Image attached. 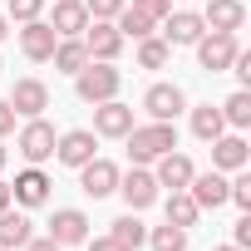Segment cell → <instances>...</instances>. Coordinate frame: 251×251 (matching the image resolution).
I'll return each mask as SVG.
<instances>
[{"mask_svg": "<svg viewBox=\"0 0 251 251\" xmlns=\"http://www.w3.org/2000/svg\"><path fill=\"white\" fill-rule=\"evenodd\" d=\"M0 69H5V64H0Z\"/></svg>", "mask_w": 251, "mask_h": 251, "instance_id": "60d3db41", "label": "cell"}, {"mask_svg": "<svg viewBox=\"0 0 251 251\" xmlns=\"http://www.w3.org/2000/svg\"><path fill=\"white\" fill-rule=\"evenodd\" d=\"M148 246H153V251H187V231L173 226V222H163V226L148 231Z\"/></svg>", "mask_w": 251, "mask_h": 251, "instance_id": "f1b7e54d", "label": "cell"}, {"mask_svg": "<svg viewBox=\"0 0 251 251\" xmlns=\"http://www.w3.org/2000/svg\"><path fill=\"white\" fill-rule=\"evenodd\" d=\"M30 236H35V222L25 212H10V207L0 212V246H5V251H20Z\"/></svg>", "mask_w": 251, "mask_h": 251, "instance_id": "44dd1931", "label": "cell"}, {"mask_svg": "<svg viewBox=\"0 0 251 251\" xmlns=\"http://www.w3.org/2000/svg\"><path fill=\"white\" fill-rule=\"evenodd\" d=\"M187 192H192V202L202 207V212H217L222 202H226V173H192V182H187Z\"/></svg>", "mask_w": 251, "mask_h": 251, "instance_id": "2e32d148", "label": "cell"}, {"mask_svg": "<svg viewBox=\"0 0 251 251\" xmlns=\"http://www.w3.org/2000/svg\"><path fill=\"white\" fill-rule=\"evenodd\" d=\"M163 212H168V222H173V226H182V231H192V226H197V217H202V207L192 202V192H187V187H182V192H168Z\"/></svg>", "mask_w": 251, "mask_h": 251, "instance_id": "7402d4cb", "label": "cell"}, {"mask_svg": "<svg viewBox=\"0 0 251 251\" xmlns=\"http://www.w3.org/2000/svg\"><path fill=\"white\" fill-rule=\"evenodd\" d=\"M173 59V45L163 40V35H148V40H138V64L143 69H163Z\"/></svg>", "mask_w": 251, "mask_h": 251, "instance_id": "83f0119b", "label": "cell"}, {"mask_svg": "<svg viewBox=\"0 0 251 251\" xmlns=\"http://www.w3.org/2000/svg\"><path fill=\"white\" fill-rule=\"evenodd\" d=\"M10 108H15V118H40V113L50 108V89H45V79H15V89H10Z\"/></svg>", "mask_w": 251, "mask_h": 251, "instance_id": "8fae6325", "label": "cell"}, {"mask_svg": "<svg viewBox=\"0 0 251 251\" xmlns=\"http://www.w3.org/2000/svg\"><path fill=\"white\" fill-rule=\"evenodd\" d=\"M236 50H241V40H236V35H222V30H207V35L197 40V64H202L207 74H222V69H231Z\"/></svg>", "mask_w": 251, "mask_h": 251, "instance_id": "5b68a950", "label": "cell"}, {"mask_svg": "<svg viewBox=\"0 0 251 251\" xmlns=\"http://www.w3.org/2000/svg\"><path fill=\"white\" fill-rule=\"evenodd\" d=\"M84 246H89V251H128L123 241H113V236H89Z\"/></svg>", "mask_w": 251, "mask_h": 251, "instance_id": "e575fe53", "label": "cell"}, {"mask_svg": "<svg viewBox=\"0 0 251 251\" xmlns=\"http://www.w3.org/2000/svg\"><path fill=\"white\" fill-rule=\"evenodd\" d=\"M54 158H59L64 168H84L89 158H99V133H94V128H69V133H59V138H54Z\"/></svg>", "mask_w": 251, "mask_h": 251, "instance_id": "8992f818", "label": "cell"}, {"mask_svg": "<svg viewBox=\"0 0 251 251\" xmlns=\"http://www.w3.org/2000/svg\"><path fill=\"white\" fill-rule=\"evenodd\" d=\"M128 128H133V108H128V103H118V99L94 103V133H99V138H123Z\"/></svg>", "mask_w": 251, "mask_h": 251, "instance_id": "4fadbf2b", "label": "cell"}, {"mask_svg": "<svg viewBox=\"0 0 251 251\" xmlns=\"http://www.w3.org/2000/svg\"><path fill=\"white\" fill-rule=\"evenodd\" d=\"M5 207H15V197H10V182H0V212Z\"/></svg>", "mask_w": 251, "mask_h": 251, "instance_id": "8d00e7d4", "label": "cell"}, {"mask_svg": "<svg viewBox=\"0 0 251 251\" xmlns=\"http://www.w3.org/2000/svg\"><path fill=\"white\" fill-rule=\"evenodd\" d=\"M15 133V108H10V99H0V138H10Z\"/></svg>", "mask_w": 251, "mask_h": 251, "instance_id": "836d02e7", "label": "cell"}, {"mask_svg": "<svg viewBox=\"0 0 251 251\" xmlns=\"http://www.w3.org/2000/svg\"><path fill=\"white\" fill-rule=\"evenodd\" d=\"M50 59H54V69H59V74H79V69L89 64V50H84V40L74 35V40H59Z\"/></svg>", "mask_w": 251, "mask_h": 251, "instance_id": "cb8c5ba5", "label": "cell"}, {"mask_svg": "<svg viewBox=\"0 0 251 251\" xmlns=\"http://www.w3.org/2000/svg\"><path fill=\"white\" fill-rule=\"evenodd\" d=\"M108 236L113 241H123V246H128V251H138L143 241H148V231H143V222H138V212H123L113 226H108Z\"/></svg>", "mask_w": 251, "mask_h": 251, "instance_id": "484cf974", "label": "cell"}, {"mask_svg": "<svg viewBox=\"0 0 251 251\" xmlns=\"http://www.w3.org/2000/svg\"><path fill=\"white\" fill-rule=\"evenodd\" d=\"M246 158H251V148H246L241 133H222V138H212V168H217V173H241Z\"/></svg>", "mask_w": 251, "mask_h": 251, "instance_id": "5bb4252c", "label": "cell"}, {"mask_svg": "<svg viewBox=\"0 0 251 251\" xmlns=\"http://www.w3.org/2000/svg\"><path fill=\"white\" fill-rule=\"evenodd\" d=\"M222 133H226V118H222V108H212V103H197V108H192V138L212 143V138H222Z\"/></svg>", "mask_w": 251, "mask_h": 251, "instance_id": "603a6c76", "label": "cell"}, {"mask_svg": "<svg viewBox=\"0 0 251 251\" xmlns=\"http://www.w3.org/2000/svg\"><path fill=\"white\" fill-rule=\"evenodd\" d=\"M54 123H45V113L40 118H25V128H20V138H15V148H20V158L30 163V168H40L45 158H54Z\"/></svg>", "mask_w": 251, "mask_h": 251, "instance_id": "3957f363", "label": "cell"}, {"mask_svg": "<svg viewBox=\"0 0 251 251\" xmlns=\"http://www.w3.org/2000/svg\"><path fill=\"white\" fill-rule=\"evenodd\" d=\"M0 251H5V246H0Z\"/></svg>", "mask_w": 251, "mask_h": 251, "instance_id": "b9f144b4", "label": "cell"}, {"mask_svg": "<svg viewBox=\"0 0 251 251\" xmlns=\"http://www.w3.org/2000/svg\"><path fill=\"white\" fill-rule=\"evenodd\" d=\"M202 25H207V30H222V35H236V30L246 25V5H241V0H207Z\"/></svg>", "mask_w": 251, "mask_h": 251, "instance_id": "e0dca14e", "label": "cell"}, {"mask_svg": "<svg viewBox=\"0 0 251 251\" xmlns=\"http://www.w3.org/2000/svg\"><path fill=\"white\" fill-rule=\"evenodd\" d=\"M231 246H236V251H246V246H251V212L236 222V231H231Z\"/></svg>", "mask_w": 251, "mask_h": 251, "instance_id": "d6a6232c", "label": "cell"}, {"mask_svg": "<svg viewBox=\"0 0 251 251\" xmlns=\"http://www.w3.org/2000/svg\"><path fill=\"white\" fill-rule=\"evenodd\" d=\"M50 177L40 173V168H25V173H15V182H10V197L20 202V207H45L50 202Z\"/></svg>", "mask_w": 251, "mask_h": 251, "instance_id": "9a60e30c", "label": "cell"}, {"mask_svg": "<svg viewBox=\"0 0 251 251\" xmlns=\"http://www.w3.org/2000/svg\"><path fill=\"white\" fill-rule=\"evenodd\" d=\"M79 40H84L89 59H103V64H113V59L123 54V45H128V40L118 35V25H113V20H89Z\"/></svg>", "mask_w": 251, "mask_h": 251, "instance_id": "277c9868", "label": "cell"}, {"mask_svg": "<svg viewBox=\"0 0 251 251\" xmlns=\"http://www.w3.org/2000/svg\"><path fill=\"white\" fill-rule=\"evenodd\" d=\"M133 10H138V15H148V20H158V25H163V15H168V10H173V0H133Z\"/></svg>", "mask_w": 251, "mask_h": 251, "instance_id": "1f68e13d", "label": "cell"}, {"mask_svg": "<svg viewBox=\"0 0 251 251\" xmlns=\"http://www.w3.org/2000/svg\"><path fill=\"white\" fill-rule=\"evenodd\" d=\"M128 0H84V10H89V20H113Z\"/></svg>", "mask_w": 251, "mask_h": 251, "instance_id": "4dcf8cb0", "label": "cell"}, {"mask_svg": "<svg viewBox=\"0 0 251 251\" xmlns=\"http://www.w3.org/2000/svg\"><path fill=\"white\" fill-rule=\"evenodd\" d=\"M5 5H10V25L20 20V25H30V20H40V10H45V0H5Z\"/></svg>", "mask_w": 251, "mask_h": 251, "instance_id": "f546056e", "label": "cell"}, {"mask_svg": "<svg viewBox=\"0 0 251 251\" xmlns=\"http://www.w3.org/2000/svg\"><path fill=\"white\" fill-rule=\"evenodd\" d=\"M5 158H10V153H5V138H0V173H5Z\"/></svg>", "mask_w": 251, "mask_h": 251, "instance_id": "f35d334b", "label": "cell"}, {"mask_svg": "<svg viewBox=\"0 0 251 251\" xmlns=\"http://www.w3.org/2000/svg\"><path fill=\"white\" fill-rule=\"evenodd\" d=\"M123 138H128V158H133V168L158 163L163 153L177 148V128H173V123H158V118H153V123H133Z\"/></svg>", "mask_w": 251, "mask_h": 251, "instance_id": "6da1fadb", "label": "cell"}, {"mask_svg": "<svg viewBox=\"0 0 251 251\" xmlns=\"http://www.w3.org/2000/svg\"><path fill=\"white\" fill-rule=\"evenodd\" d=\"M207 35V25H202V15L197 10H168L163 15V40L177 50V45H197Z\"/></svg>", "mask_w": 251, "mask_h": 251, "instance_id": "30bf717a", "label": "cell"}, {"mask_svg": "<svg viewBox=\"0 0 251 251\" xmlns=\"http://www.w3.org/2000/svg\"><path fill=\"white\" fill-rule=\"evenodd\" d=\"M79 187H84V197H113L118 192V168L108 163V158H89L84 168H79Z\"/></svg>", "mask_w": 251, "mask_h": 251, "instance_id": "52a82bcc", "label": "cell"}, {"mask_svg": "<svg viewBox=\"0 0 251 251\" xmlns=\"http://www.w3.org/2000/svg\"><path fill=\"white\" fill-rule=\"evenodd\" d=\"M222 118H226V128H251V89H236L226 103H222Z\"/></svg>", "mask_w": 251, "mask_h": 251, "instance_id": "4316f807", "label": "cell"}, {"mask_svg": "<svg viewBox=\"0 0 251 251\" xmlns=\"http://www.w3.org/2000/svg\"><path fill=\"white\" fill-rule=\"evenodd\" d=\"M20 251H64V246H59V241H50V236H30Z\"/></svg>", "mask_w": 251, "mask_h": 251, "instance_id": "d590c367", "label": "cell"}, {"mask_svg": "<svg viewBox=\"0 0 251 251\" xmlns=\"http://www.w3.org/2000/svg\"><path fill=\"white\" fill-rule=\"evenodd\" d=\"M84 25H89L84 0H54V20H50V30H54L59 40H74V35H84Z\"/></svg>", "mask_w": 251, "mask_h": 251, "instance_id": "ffe728a7", "label": "cell"}, {"mask_svg": "<svg viewBox=\"0 0 251 251\" xmlns=\"http://www.w3.org/2000/svg\"><path fill=\"white\" fill-rule=\"evenodd\" d=\"M50 241H59V246H84L89 241V217L79 212V207H59L54 217H50V231H45Z\"/></svg>", "mask_w": 251, "mask_h": 251, "instance_id": "ba28073f", "label": "cell"}, {"mask_svg": "<svg viewBox=\"0 0 251 251\" xmlns=\"http://www.w3.org/2000/svg\"><path fill=\"white\" fill-rule=\"evenodd\" d=\"M118 192H123V202H128V212H143V207L158 202V177L148 168H133L128 177L118 173Z\"/></svg>", "mask_w": 251, "mask_h": 251, "instance_id": "9c48e42d", "label": "cell"}, {"mask_svg": "<svg viewBox=\"0 0 251 251\" xmlns=\"http://www.w3.org/2000/svg\"><path fill=\"white\" fill-rule=\"evenodd\" d=\"M113 25H118V35H123V40H148V35L158 30V20H148V15H138L133 5H123V10L113 15Z\"/></svg>", "mask_w": 251, "mask_h": 251, "instance_id": "d4e9b609", "label": "cell"}, {"mask_svg": "<svg viewBox=\"0 0 251 251\" xmlns=\"http://www.w3.org/2000/svg\"><path fill=\"white\" fill-rule=\"evenodd\" d=\"M5 35H10V20H5V15H0V45H5Z\"/></svg>", "mask_w": 251, "mask_h": 251, "instance_id": "74e56055", "label": "cell"}, {"mask_svg": "<svg viewBox=\"0 0 251 251\" xmlns=\"http://www.w3.org/2000/svg\"><path fill=\"white\" fill-rule=\"evenodd\" d=\"M143 108H148V118H158V123H173V118L187 108V94H182L177 84H153V89L143 94Z\"/></svg>", "mask_w": 251, "mask_h": 251, "instance_id": "7c38bea8", "label": "cell"}, {"mask_svg": "<svg viewBox=\"0 0 251 251\" xmlns=\"http://www.w3.org/2000/svg\"><path fill=\"white\" fill-rule=\"evenodd\" d=\"M212 251H236V246H212Z\"/></svg>", "mask_w": 251, "mask_h": 251, "instance_id": "ab89813d", "label": "cell"}, {"mask_svg": "<svg viewBox=\"0 0 251 251\" xmlns=\"http://www.w3.org/2000/svg\"><path fill=\"white\" fill-rule=\"evenodd\" d=\"M192 173H197V168H192V158L173 148V153H163V158H158V173H153V177H158V187H168V192H182V187L192 182Z\"/></svg>", "mask_w": 251, "mask_h": 251, "instance_id": "d6986e66", "label": "cell"}, {"mask_svg": "<svg viewBox=\"0 0 251 251\" xmlns=\"http://www.w3.org/2000/svg\"><path fill=\"white\" fill-rule=\"evenodd\" d=\"M54 45H59V35L50 30V20H30V25L20 30V50H25V59H35V64H45V59L54 54Z\"/></svg>", "mask_w": 251, "mask_h": 251, "instance_id": "ac0fdd59", "label": "cell"}, {"mask_svg": "<svg viewBox=\"0 0 251 251\" xmlns=\"http://www.w3.org/2000/svg\"><path fill=\"white\" fill-rule=\"evenodd\" d=\"M74 89H79L84 103H108V99H118L123 74H118L113 64H103V59H89V64L74 74Z\"/></svg>", "mask_w": 251, "mask_h": 251, "instance_id": "7a4b0ae2", "label": "cell"}]
</instances>
